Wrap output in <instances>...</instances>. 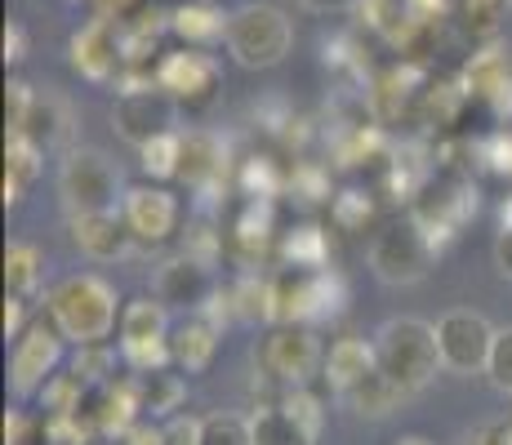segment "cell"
I'll use <instances>...</instances> for the list:
<instances>
[{
	"label": "cell",
	"mask_w": 512,
	"mask_h": 445,
	"mask_svg": "<svg viewBox=\"0 0 512 445\" xmlns=\"http://www.w3.org/2000/svg\"><path fill=\"white\" fill-rule=\"evenodd\" d=\"M121 445H165V428H156V419H139L121 437Z\"/></svg>",
	"instance_id": "34"
},
{
	"label": "cell",
	"mask_w": 512,
	"mask_h": 445,
	"mask_svg": "<svg viewBox=\"0 0 512 445\" xmlns=\"http://www.w3.org/2000/svg\"><path fill=\"white\" fill-rule=\"evenodd\" d=\"M343 401H348V410L366 414V419H383V414H392L401 401H406V392H401L383 370H374L370 379H361Z\"/></svg>",
	"instance_id": "26"
},
{
	"label": "cell",
	"mask_w": 512,
	"mask_h": 445,
	"mask_svg": "<svg viewBox=\"0 0 512 445\" xmlns=\"http://www.w3.org/2000/svg\"><path fill=\"white\" fill-rule=\"evenodd\" d=\"M27 58V32L18 23L5 27V63H23Z\"/></svg>",
	"instance_id": "36"
},
{
	"label": "cell",
	"mask_w": 512,
	"mask_h": 445,
	"mask_svg": "<svg viewBox=\"0 0 512 445\" xmlns=\"http://www.w3.org/2000/svg\"><path fill=\"white\" fill-rule=\"evenodd\" d=\"M219 343H223V325L214 321L210 312L174 316V325H170V361H174V370L205 374L214 365V356H219Z\"/></svg>",
	"instance_id": "15"
},
{
	"label": "cell",
	"mask_w": 512,
	"mask_h": 445,
	"mask_svg": "<svg viewBox=\"0 0 512 445\" xmlns=\"http://www.w3.org/2000/svg\"><path fill=\"white\" fill-rule=\"evenodd\" d=\"M370 272L383 285H415L437 263V236L423 227L415 214L410 219H392L370 236Z\"/></svg>",
	"instance_id": "3"
},
{
	"label": "cell",
	"mask_w": 512,
	"mask_h": 445,
	"mask_svg": "<svg viewBox=\"0 0 512 445\" xmlns=\"http://www.w3.org/2000/svg\"><path fill=\"white\" fill-rule=\"evenodd\" d=\"M41 161H45V147H36L32 138L23 134H9V147H5V205H18L32 183L41 178Z\"/></svg>",
	"instance_id": "22"
},
{
	"label": "cell",
	"mask_w": 512,
	"mask_h": 445,
	"mask_svg": "<svg viewBox=\"0 0 512 445\" xmlns=\"http://www.w3.org/2000/svg\"><path fill=\"white\" fill-rule=\"evenodd\" d=\"M58 192H63L67 214H121L125 187L116 165L94 147H76L67 152L63 170H58Z\"/></svg>",
	"instance_id": "7"
},
{
	"label": "cell",
	"mask_w": 512,
	"mask_h": 445,
	"mask_svg": "<svg viewBox=\"0 0 512 445\" xmlns=\"http://www.w3.org/2000/svg\"><path fill=\"white\" fill-rule=\"evenodd\" d=\"M254 361L268 379L285 383V388H308V379L326 365V348H321L317 330L299 321H272L263 339L254 343Z\"/></svg>",
	"instance_id": "6"
},
{
	"label": "cell",
	"mask_w": 512,
	"mask_h": 445,
	"mask_svg": "<svg viewBox=\"0 0 512 445\" xmlns=\"http://www.w3.org/2000/svg\"><path fill=\"white\" fill-rule=\"evenodd\" d=\"M490 383L499 392H512V325L495 334V352H490Z\"/></svg>",
	"instance_id": "30"
},
{
	"label": "cell",
	"mask_w": 512,
	"mask_h": 445,
	"mask_svg": "<svg viewBox=\"0 0 512 445\" xmlns=\"http://www.w3.org/2000/svg\"><path fill=\"white\" fill-rule=\"evenodd\" d=\"M495 325L472 308H455L437 321V348H441V365L459 379L490 370V352H495Z\"/></svg>",
	"instance_id": "11"
},
{
	"label": "cell",
	"mask_w": 512,
	"mask_h": 445,
	"mask_svg": "<svg viewBox=\"0 0 512 445\" xmlns=\"http://www.w3.org/2000/svg\"><path fill=\"white\" fill-rule=\"evenodd\" d=\"M116 365H125V361H121V352H112L107 343L76 348V356H72V370L81 374L90 388H107V383H112V374H116Z\"/></svg>",
	"instance_id": "28"
},
{
	"label": "cell",
	"mask_w": 512,
	"mask_h": 445,
	"mask_svg": "<svg viewBox=\"0 0 512 445\" xmlns=\"http://www.w3.org/2000/svg\"><path fill=\"white\" fill-rule=\"evenodd\" d=\"M67 130H72V116H67V103L63 98H54V94H36V103H32V112H27V121H23V138H32L36 147H54V143H63Z\"/></svg>",
	"instance_id": "25"
},
{
	"label": "cell",
	"mask_w": 512,
	"mask_h": 445,
	"mask_svg": "<svg viewBox=\"0 0 512 445\" xmlns=\"http://www.w3.org/2000/svg\"><path fill=\"white\" fill-rule=\"evenodd\" d=\"M250 432H254V445H317V432L299 414L285 410L281 401L250 414Z\"/></svg>",
	"instance_id": "24"
},
{
	"label": "cell",
	"mask_w": 512,
	"mask_h": 445,
	"mask_svg": "<svg viewBox=\"0 0 512 445\" xmlns=\"http://www.w3.org/2000/svg\"><path fill=\"white\" fill-rule=\"evenodd\" d=\"M32 103H36V89H32V85H23V81H9V94H5L9 134H18V130H23V121H27V112H32Z\"/></svg>",
	"instance_id": "31"
},
{
	"label": "cell",
	"mask_w": 512,
	"mask_h": 445,
	"mask_svg": "<svg viewBox=\"0 0 512 445\" xmlns=\"http://www.w3.org/2000/svg\"><path fill=\"white\" fill-rule=\"evenodd\" d=\"M121 219H125V227H130L134 245H161V241H170V236L179 232L183 210H179V196H174L170 187L147 178V183L125 187Z\"/></svg>",
	"instance_id": "12"
},
{
	"label": "cell",
	"mask_w": 512,
	"mask_h": 445,
	"mask_svg": "<svg viewBox=\"0 0 512 445\" xmlns=\"http://www.w3.org/2000/svg\"><path fill=\"white\" fill-rule=\"evenodd\" d=\"M374 356H379V370L406 397L423 392L446 370L441 365V348H437V325L419 321V316H392V321H383L374 330Z\"/></svg>",
	"instance_id": "2"
},
{
	"label": "cell",
	"mask_w": 512,
	"mask_h": 445,
	"mask_svg": "<svg viewBox=\"0 0 512 445\" xmlns=\"http://www.w3.org/2000/svg\"><path fill=\"white\" fill-rule=\"evenodd\" d=\"M121 36H116L112 23H103V18H94L90 27H81V32L72 36V67L85 76V81L103 85L112 81L116 72H121Z\"/></svg>",
	"instance_id": "17"
},
{
	"label": "cell",
	"mask_w": 512,
	"mask_h": 445,
	"mask_svg": "<svg viewBox=\"0 0 512 445\" xmlns=\"http://www.w3.org/2000/svg\"><path fill=\"white\" fill-rule=\"evenodd\" d=\"M112 130L121 143H130L134 152H143V147L156 143V138L179 134V103H174L156 81L125 85L112 103Z\"/></svg>",
	"instance_id": "8"
},
{
	"label": "cell",
	"mask_w": 512,
	"mask_h": 445,
	"mask_svg": "<svg viewBox=\"0 0 512 445\" xmlns=\"http://www.w3.org/2000/svg\"><path fill=\"white\" fill-rule=\"evenodd\" d=\"M223 174H228V147L205 130L183 134L179 183H187V192H214L223 183Z\"/></svg>",
	"instance_id": "19"
},
{
	"label": "cell",
	"mask_w": 512,
	"mask_h": 445,
	"mask_svg": "<svg viewBox=\"0 0 512 445\" xmlns=\"http://www.w3.org/2000/svg\"><path fill=\"white\" fill-rule=\"evenodd\" d=\"M156 85L174 98L179 107H205L219 94V63L205 49H174L156 63Z\"/></svg>",
	"instance_id": "13"
},
{
	"label": "cell",
	"mask_w": 512,
	"mask_h": 445,
	"mask_svg": "<svg viewBox=\"0 0 512 445\" xmlns=\"http://www.w3.org/2000/svg\"><path fill=\"white\" fill-rule=\"evenodd\" d=\"M308 14H348V9H357L361 0H299Z\"/></svg>",
	"instance_id": "37"
},
{
	"label": "cell",
	"mask_w": 512,
	"mask_h": 445,
	"mask_svg": "<svg viewBox=\"0 0 512 445\" xmlns=\"http://www.w3.org/2000/svg\"><path fill=\"white\" fill-rule=\"evenodd\" d=\"M27 299H14V294H5V339H18V334L27 330Z\"/></svg>",
	"instance_id": "33"
},
{
	"label": "cell",
	"mask_w": 512,
	"mask_h": 445,
	"mask_svg": "<svg viewBox=\"0 0 512 445\" xmlns=\"http://www.w3.org/2000/svg\"><path fill=\"white\" fill-rule=\"evenodd\" d=\"M214 294H219V285H214V272L205 267L201 259H192V254H183V259H170L156 272V299L165 303L170 312H205L214 303Z\"/></svg>",
	"instance_id": "14"
},
{
	"label": "cell",
	"mask_w": 512,
	"mask_h": 445,
	"mask_svg": "<svg viewBox=\"0 0 512 445\" xmlns=\"http://www.w3.org/2000/svg\"><path fill=\"white\" fill-rule=\"evenodd\" d=\"M495 263H499V272L512 281V223L499 232V241H495Z\"/></svg>",
	"instance_id": "38"
},
{
	"label": "cell",
	"mask_w": 512,
	"mask_h": 445,
	"mask_svg": "<svg viewBox=\"0 0 512 445\" xmlns=\"http://www.w3.org/2000/svg\"><path fill=\"white\" fill-rule=\"evenodd\" d=\"M441 5H446V0H406V14L415 18V23H432V18L441 14Z\"/></svg>",
	"instance_id": "39"
},
{
	"label": "cell",
	"mask_w": 512,
	"mask_h": 445,
	"mask_svg": "<svg viewBox=\"0 0 512 445\" xmlns=\"http://www.w3.org/2000/svg\"><path fill=\"white\" fill-rule=\"evenodd\" d=\"M121 294L112 281H103L98 272H72L63 281L49 285L45 294V312L49 325L63 334L72 348H94L107 343L121 325Z\"/></svg>",
	"instance_id": "1"
},
{
	"label": "cell",
	"mask_w": 512,
	"mask_h": 445,
	"mask_svg": "<svg viewBox=\"0 0 512 445\" xmlns=\"http://www.w3.org/2000/svg\"><path fill=\"white\" fill-rule=\"evenodd\" d=\"M223 45H228L236 67H250V72L277 67L294 45V23L277 5H259V0H254V5H241L228 14V36H223Z\"/></svg>",
	"instance_id": "4"
},
{
	"label": "cell",
	"mask_w": 512,
	"mask_h": 445,
	"mask_svg": "<svg viewBox=\"0 0 512 445\" xmlns=\"http://www.w3.org/2000/svg\"><path fill=\"white\" fill-rule=\"evenodd\" d=\"M143 9V0H98V18L103 23H125V18H134Z\"/></svg>",
	"instance_id": "35"
},
{
	"label": "cell",
	"mask_w": 512,
	"mask_h": 445,
	"mask_svg": "<svg viewBox=\"0 0 512 445\" xmlns=\"http://www.w3.org/2000/svg\"><path fill=\"white\" fill-rule=\"evenodd\" d=\"M165 445H201V419L174 414V419L165 423Z\"/></svg>",
	"instance_id": "32"
},
{
	"label": "cell",
	"mask_w": 512,
	"mask_h": 445,
	"mask_svg": "<svg viewBox=\"0 0 512 445\" xmlns=\"http://www.w3.org/2000/svg\"><path fill=\"white\" fill-rule=\"evenodd\" d=\"M63 348L67 339L45 321H32L9 348V392L18 401H32L49 388L58 370H63Z\"/></svg>",
	"instance_id": "10"
},
{
	"label": "cell",
	"mask_w": 512,
	"mask_h": 445,
	"mask_svg": "<svg viewBox=\"0 0 512 445\" xmlns=\"http://www.w3.org/2000/svg\"><path fill=\"white\" fill-rule=\"evenodd\" d=\"M343 299L339 276L326 267H285L272 281V321L317 325L321 316H334Z\"/></svg>",
	"instance_id": "9"
},
{
	"label": "cell",
	"mask_w": 512,
	"mask_h": 445,
	"mask_svg": "<svg viewBox=\"0 0 512 445\" xmlns=\"http://www.w3.org/2000/svg\"><path fill=\"white\" fill-rule=\"evenodd\" d=\"M379 370V356H374V339H361V334H343L326 348V365H321V379L330 383L339 397H348L361 379Z\"/></svg>",
	"instance_id": "18"
},
{
	"label": "cell",
	"mask_w": 512,
	"mask_h": 445,
	"mask_svg": "<svg viewBox=\"0 0 512 445\" xmlns=\"http://www.w3.org/2000/svg\"><path fill=\"white\" fill-rule=\"evenodd\" d=\"M170 32L179 36L187 49H205L228 36V14L214 9L210 0H187V5H179L170 14Z\"/></svg>",
	"instance_id": "20"
},
{
	"label": "cell",
	"mask_w": 512,
	"mask_h": 445,
	"mask_svg": "<svg viewBox=\"0 0 512 445\" xmlns=\"http://www.w3.org/2000/svg\"><path fill=\"white\" fill-rule=\"evenodd\" d=\"M139 165L152 183H170L179 178V165H183V134H165L156 143H147L139 152Z\"/></svg>",
	"instance_id": "27"
},
{
	"label": "cell",
	"mask_w": 512,
	"mask_h": 445,
	"mask_svg": "<svg viewBox=\"0 0 512 445\" xmlns=\"http://www.w3.org/2000/svg\"><path fill=\"white\" fill-rule=\"evenodd\" d=\"M67 232H72L76 250L94 263H116L134 250V236L121 214H76L67 219Z\"/></svg>",
	"instance_id": "16"
},
{
	"label": "cell",
	"mask_w": 512,
	"mask_h": 445,
	"mask_svg": "<svg viewBox=\"0 0 512 445\" xmlns=\"http://www.w3.org/2000/svg\"><path fill=\"white\" fill-rule=\"evenodd\" d=\"M45 285V254L32 241H9L5 250V294L32 303Z\"/></svg>",
	"instance_id": "23"
},
{
	"label": "cell",
	"mask_w": 512,
	"mask_h": 445,
	"mask_svg": "<svg viewBox=\"0 0 512 445\" xmlns=\"http://www.w3.org/2000/svg\"><path fill=\"white\" fill-rule=\"evenodd\" d=\"M201 445H254L250 419H245V414H205Z\"/></svg>",
	"instance_id": "29"
},
{
	"label": "cell",
	"mask_w": 512,
	"mask_h": 445,
	"mask_svg": "<svg viewBox=\"0 0 512 445\" xmlns=\"http://www.w3.org/2000/svg\"><path fill=\"white\" fill-rule=\"evenodd\" d=\"M170 325L174 316L156 294L130 299L121 308V325H116V352H121L130 374H152L165 370L170 361Z\"/></svg>",
	"instance_id": "5"
},
{
	"label": "cell",
	"mask_w": 512,
	"mask_h": 445,
	"mask_svg": "<svg viewBox=\"0 0 512 445\" xmlns=\"http://www.w3.org/2000/svg\"><path fill=\"white\" fill-rule=\"evenodd\" d=\"M134 388H139L143 419H174V410L187 397V383H183V374H174V365L152 370V374H134Z\"/></svg>",
	"instance_id": "21"
}]
</instances>
